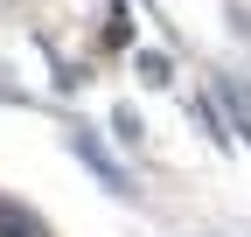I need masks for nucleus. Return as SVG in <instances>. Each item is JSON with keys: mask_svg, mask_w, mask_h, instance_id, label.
I'll return each instance as SVG.
<instances>
[{"mask_svg": "<svg viewBox=\"0 0 251 237\" xmlns=\"http://www.w3.org/2000/svg\"><path fill=\"white\" fill-rule=\"evenodd\" d=\"M70 146H77V161H84L91 174H98V182H105V189H119V195H126V167H119V161H112V154H105V146H98V140H91L84 126L70 133Z\"/></svg>", "mask_w": 251, "mask_h": 237, "instance_id": "f257e3e1", "label": "nucleus"}, {"mask_svg": "<svg viewBox=\"0 0 251 237\" xmlns=\"http://www.w3.org/2000/svg\"><path fill=\"white\" fill-rule=\"evenodd\" d=\"M0 237H49V223H42L35 210H21V202L0 195Z\"/></svg>", "mask_w": 251, "mask_h": 237, "instance_id": "f03ea898", "label": "nucleus"}, {"mask_svg": "<svg viewBox=\"0 0 251 237\" xmlns=\"http://www.w3.org/2000/svg\"><path fill=\"white\" fill-rule=\"evenodd\" d=\"M216 91H224V105H230V118H237L244 133H251V91H237V84H216Z\"/></svg>", "mask_w": 251, "mask_h": 237, "instance_id": "7ed1b4c3", "label": "nucleus"}]
</instances>
